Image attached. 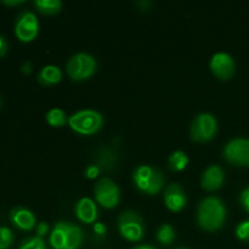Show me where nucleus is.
Returning a JSON list of instances; mask_svg holds the SVG:
<instances>
[{
  "label": "nucleus",
  "mask_w": 249,
  "mask_h": 249,
  "mask_svg": "<svg viewBox=\"0 0 249 249\" xmlns=\"http://www.w3.org/2000/svg\"><path fill=\"white\" fill-rule=\"evenodd\" d=\"M82 241V229L74 224L66 223V249H79Z\"/></svg>",
  "instance_id": "dca6fc26"
},
{
  "label": "nucleus",
  "mask_w": 249,
  "mask_h": 249,
  "mask_svg": "<svg viewBox=\"0 0 249 249\" xmlns=\"http://www.w3.org/2000/svg\"><path fill=\"white\" fill-rule=\"evenodd\" d=\"M6 51H7L6 40H5V39L0 36V57H2V56L5 55V53H6Z\"/></svg>",
  "instance_id": "c85d7f7f"
},
{
  "label": "nucleus",
  "mask_w": 249,
  "mask_h": 249,
  "mask_svg": "<svg viewBox=\"0 0 249 249\" xmlns=\"http://www.w3.org/2000/svg\"><path fill=\"white\" fill-rule=\"evenodd\" d=\"M226 208L216 197H207L199 203L197 209V223L206 231H216L224 225Z\"/></svg>",
  "instance_id": "f257e3e1"
},
{
  "label": "nucleus",
  "mask_w": 249,
  "mask_h": 249,
  "mask_svg": "<svg viewBox=\"0 0 249 249\" xmlns=\"http://www.w3.org/2000/svg\"><path fill=\"white\" fill-rule=\"evenodd\" d=\"M106 230H107L106 226H105L102 223L94 224V231H95V233H96V235L104 236L105 233H106Z\"/></svg>",
  "instance_id": "cd10ccee"
},
{
  "label": "nucleus",
  "mask_w": 249,
  "mask_h": 249,
  "mask_svg": "<svg viewBox=\"0 0 249 249\" xmlns=\"http://www.w3.org/2000/svg\"><path fill=\"white\" fill-rule=\"evenodd\" d=\"M2 2L6 5H19V4H22L23 1H2Z\"/></svg>",
  "instance_id": "c756f323"
},
{
  "label": "nucleus",
  "mask_w": 249,
  "mask_h": 249,
  "mask_svg": "<svg viewBox=\"0 0 249 249\" xmlns=\"http://www.w3.org/2000/svg\"><path fill=\"white\" fill-rule=\"evenodd\" d=\"M118 230L123 238L138 242L145 232L142 218L134 211L123 212L118 218Z\"/></svg>",
  "instance_id": "39448f33"
},
{
  "label": "nucleus",
  "mask_w": 249,
  "mask_h": 249,
  "mask_svg": "<svg viewBox=\"0 0 249 249\" xmlns=\"http://www.w3.org/2000/svg\"><path fill=\"white\" fill-rule=\"evenodd\" d=\"M224 182V170L219 165H209L201 178V186L207 191L220 189Z\"/></svg>",
  "instance_id": "f8f14e48"
},
{
  "label": "nucleus",
  "mask_w": 249,
  "mask_h": 249,
  "mask_svg": "<svg viewBox=\"0 0 249 249\" xmlns=\"http://www.w3.org/2000/svg\"><path fill=\"white\" fill-rule=\"evenodd\" d=\"M39 23L36 16L31 11H23L17 17L15 24V34L23 43L34 40L38 36Z\"/></svg>",
  "instance_id": "1a4fd4ad"
},
{
  "label": "nucleus",
  "mask_w": 249,
  "mask_h": 249,
  "mask_svg": "<svg viewBox=\"0 0 249 249\" xmlns=\"http://www.w3.org/2000/svg\"><path fill=\"white\" fill-rule=\"evenodd\" d=\"M48 230H49V225L46 223H39L38 226H36V236L38 237H43V236H45L46 233H48Z\"/></svg>",
  "instance_id": "bb28decb"
},
{
  "label": "nucleus",
  "mask_w": 249,
  "mask_h": 249,
  "mask_svg": "<svg viewBox=\"0 0 249 249\" xmlns=\"http://www.w3.org/2000/svg\"><path fill=\"white\" fill-rule=\"evenodd\" d=\"M14 242V235L7 228H0V249H7L11 247Z\"/></svg>",
  "instance_id": "4be33fe9"
},
{
  "label": "nucleus",
  "mask_w": 249,
  "mask_h": 249,
  "mask_svg": "<svg viewBox=\"0 0 249 249\" xmlns=\"http://www.w3.org/2000/svg\"><path fill=\"white\" fill-rule=\"evenodd\" d=\"M224 158L237 167H249V140L237 138L229 141L223 151Z\"/></svg>",
  "instance_id": "6e6552de"
},
{
  "label": "nucleus",
  "mask_w": 249,
  "mask_h": 249,
  "mask_svg": "<svg viewBox=\"0 0 249 249\" xmlns=\"http://www.w3.org/2000/svg\"><path fill=\"white\" fill-rule=\"evenodd\" d=\"M18 249H46V247L43 238L36 236V237H32V238H28V240L23 241Z\"/></svg>",
  "instance_id": "5701e85b"
},
{
  "label": "nucleus",
  "mask_w": 249,
  "mask_h": 249,
  "mask_svg": "<svg viewBox=\"0 0 249 249\" xmlns=\"http://www.w3.org/2000/svg\"><path fill=\"white\" fill-rule=\"evenodd\" d=\"M34 5L44 15H55L62 9V2L60 0H36Z\"/></svg>",
  "instance_id": "aec40b11"
},
{
  "label": "nucleus",
  "mask_w": 249,
  "mask_h": 249,
  "mask_svg": "<svg viewBox=\"0 0 249 249\" xmlns=\"http://www.w3.org/2000/svg\"><path fill=\"white\" fill-rule=\"evenodd\" d=\"M62 79V72L57 66L48 65L40 70L38 74V82L44 87H53Z\"/></svg>",
  "instance_id": "2eb2a0df"
},
{
  "label": "nucleus",
  "mask_w": 249,
  "mask_h": 249,
  "mask_svg": "<svg viewBox=\"0 0 249 249\" xmlns=\"http://www.w3.org/2000/svg\"><path fill=\"white\" fill-rule=\"evenodd\" d=\"M168 164L172 172H182L189 165V157L184 151H175L170 155Z\"/></svg>",
  "instance_id": "a211bd4d"
},
{
  "label": "nucleus",
  "mask_w": 249,
  "mask_h": 249,
  "mask_svg": "<svg viewBox=\"0 0 249 249\" xmlns=\"http://www.w3.org/2000/svg\"><path fill=\"white\" fill-rule=\"evenodd\" d=\"M94 195L97 203L107 209H112L118 206L121 198L119 187L108 178H102L96 182Z\"/></svg>",
  "instance_id": "0eeeda50"
},
{
  "label": "nucleus",
  "mask_w": 249,
  "mask_h": 249,
  "mask_svg": "<svg viewBox=\"0 0 249 249\" xmlns=\"http://www.w3.org/2000/svg\"><path fill=\"white\" fill-rule=\"evenodd\" d=\"M135 249H155V248L150 247V246H140V247H136Z\"/></svg>",
  "instance_id": "7c9ffc66"
},
{
  "label": "nucleus",
  "mask_w": 249,
  "mask_h": 249,
  "mask_svg": "<svg viewBox=\"0 0 249 249\" xmlns=\"http://www.w3.org/2000/svg\"><path fill=\"white\" fill-rule=\"evenodd\" d=\"M75 215L82 223L94 224L97 219L96 203L91 198L83 197L75 204Z\"/></svg>",
  "instance_id": "ddd939ff"
},
{
  "label": "nucleus",
  "mask_w": 249,
  "mask_h": 249,
  "mask_svg": "<svg viewBox=\"0 0 249 249\" xmlns=\"http://www.w3.org/2000/svg\"><path fill=\"white\" fill-rule=\"evenodd\" d=\"M46 122L53 128H62L68 123V118L61 108H51L46 113Z\"/></svg>",
  "instance_id": "6ab92c4d"
},
{
  "label": "nucleus",
  "mask_w": 249,
  "mask_h": 249,
  "mask_svg": "<svg viewBox=\"0 0 249 249\" xmlns=\"http://www.w3.org/2000/svg\"><path fill=\"white\" fill-rule=\"evenodd\" d=\"M178 249H187V248H178Z\"/></svg>",
  "instance_id": "2f4dec72"
},
{
  "label": "nucleus",
  "mask_w": 249,
  "mask_h": 249,
  "mask_svg": "<svg viewBox=\"0 0 249 249\" xmlns=\"http://www.w3.org/2000/svg\"><path fill=\"white\" fill-rule=\"evenodd\" d=\"M68 125L80 135H92L102 128L104 117L94 109H83L68 117Z\"/></svg>",
  "instance_id": "7ed1b4c3"
},
{
  "label": "nucleus",
  "mask_w": 249,
  "mask_h": 249,
  "mask_svg": "<svg viewBox=\"0 0 249 249\" xmlns=\"http://www.w3.org/2000/svg\"><path fill=\"white\" fill-rule=\"evenodd\" d=\"M156 237L160 243L164 246L172 245L173 241L175 240V230L172 225L169 224H163L158 228L157 233H156Z\"/></svg>",
  "instance_id": "412c9836"
},
{
  "label": "nucleus",
  "mask_w": 249,
  "mask_h": 249,
  "mask_svg": "<svg viewBox=\"0 0 249 249\" xmlns=\"http://www.w3.org/2000/svg\"><path fill=\"white\" fill-rule=\"evenodd\" d=\"M10 220L16 228L29 231L36 226V216L28 209L23 207H16L10 213Z\"/></svg>",
  "instance_id": "4468645a"
},
{
  "label": "nucleus",
  "mask_w": 249,
  "mask_h": 249,
  "mask_svg": "<svg viewBox=\"0 0 249 249\" xmlns=\"http://www.w3.org/2000/svg\"><path fill=\"white\" fill-rule=\"evenodd\" d=\"M100 172H101V168H100L99 165L91 164V165H89L87 169H85L84 174L88 179H96V178L99 177Z\"/></svg>",
  "instance_id": "393cba45"
},
{
  "label": "nucleus",
  "mask_w": 249,
  "mask_h": 249,
  "mask_svg": "<svg viewBox=\"0 0 249 249\" xmlns=\"http://www.w3.org/2000/svg\"><path fill=\"white\" fill-rule=\"evenodd\" d=\"M236 237L243 242H249V220L240 223L236 228Z\"/></svg>",
  "instance_id": "b1692460"
},
{
  "label": "nucleus",
  "mask_w": 249,
  "mask_h": 249,
  "mask_svg": "<svg viewBox=\"0 0 249 249\" xmlns=\"http://www.w3.org/2000/svg\"><path fill=\"white\" fill-rule=\"evenodd\" d=\"M96 60L91 55L85 53H79L73 55L66 65L68 77L72 80L89 79L96 72Z\"/></svg>",
  "instance_id": "20e7f679"
},
{
  "label": "nucleus",
  "mask_w": 249,
  "mask_h": 249,
  "mask_svg": "<svg viewBox=\"0 0 249 249\" xmlns=\"http://www.w3.org/2000/svg\"><path fill=\"white\" fill-rule=\"evenodd\" d=\"M218 123L213 114L201 113L194 119L190 128L191 139L196 142H206L215 136Z\"/></svg>",
  "instance_id": "423d86ee"
},
{
  "label": "nucleus",
  "mask_w": 249,
  "mask_h": 249,
  "mask_svg": "<svg viewBox=\"0 0 249 249\" xmlns=\"http://www.w3.org/2000/svg\"><path fill=\"white\" fill-rule=\"evenodd\" d=\"M186 194L179 184H170L164 191V204L169 211L179 213L186 207Z\"/></svg>",
  "instance_id": "9b49d317"
},
{
  "label": "nucleus",
  "mask_w": 249,
  "mask_h": 249,
  "mask_svg": "<svg viewBox=\"0 0 249 249\" xmlns=\"http://www.w3.org/2000/svg\"><path fill=\"white\" fill-rule=\"evenodd\" d=\"M212 73L218 79L229 80L233 77L236 71V63L232 56L226 53H216L212 56L209 63Z\"/></svg>",
  "instance_id": "9d476101"
},
{
  "label": "nucleus",
  "mask_w": 249,
  "mask_h": 249,
  "mask_svg": "<svg viewBox=\"0 0 249 249\" xmlns=\"http://www.w3.org/2000/svg\"><path fill=\"white\" fill-rule=\"evenodd\" d=\"M133 180L140 191L147 195H157L164 186V177L157 168L140 165L133 173Z\"/></svg>",
  "instance_id": "f03ea898"
},
{
  "label": "nucleus",
  "mask_w": 249,
  "mask_h": 249,
  "mask_svg": "<svg viewBox=\"0 0 249 249\" xmlns=\"http://www.w3.org/2000/svg\"><path fill=\"white\" fill-rule=\"evenodd\" d=\"M240 202L241 204H242L243 208H245L249 213V187H247V189H245L242 192H241Z\"/></svg>",
  "instance_id": "a878e982"
},
{
  "label": "nucleus",
  "mask_w": 249,
  "mask_h": 249,
  "mask_svg": "<svg viewBox=\"0 0 249 249\" xmlns=\"http://www.w3.org/2000/svg\"><path fill=\"white\" fill-rule=\"evenodd\" d=\"M49 241L53 249H66V223L55 224Z\"/></svg>",
  "instance_id": "f3484780"
}]
</instances>
